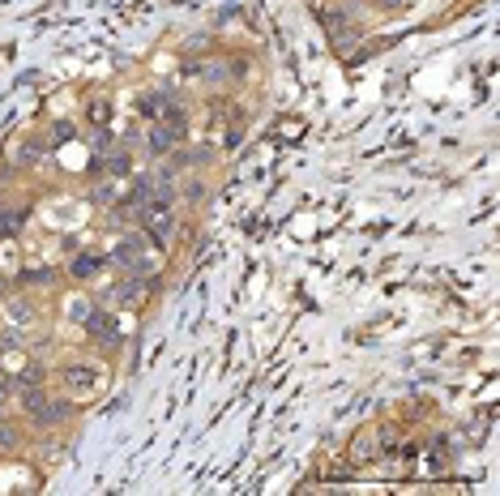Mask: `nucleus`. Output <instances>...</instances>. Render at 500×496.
Returning <instances> with one entry per match:
<instances>
[{
    "label": "nucleus",
    "mask_w": 500,
    "mask_h": 496,
    "mask_svg": "<svg viewBox=\"0 0 500 496\" xmlns=\"http://www.w3.org/2000/svg\"><path fill=\"white\" fill-rule=\"evenodd\" d=\"M86 334L98 338L103 347H116V343H120V325H116V317H111L107 308H90V313H86Z\"/></svg>",
    "instance_id": "nucleus-1"
},
{
    "label": "nucleus",
    "mask_w": 500,
    "mask_h": 496,
    "mask_svg": "<svg viewBox=\"0 0 500 496\" xmlns=\"http://www.w3.org/2000/svg\"><path fill=\"white\" fill-rule=\"evenodd\" d=\"M98 364H68L64 368V385L73 390V394H94L98 385H103V373H94Z\"/></svg>",
    "instance_id": "nucleus-2"
},
{
    "label": "nucleus",
    "mask_w": 500,
    "mask_h": 496,
    "mask_svg": "<svg viewBox=\"0 0 500 496\" xmlns=\"http://www.w3.org/2000/svg\"><path fill=\"white\" fill-rule=\"evenodd\" d=\"M175 133H180V128H171L167 120H158V124L150 128V150H154V154H163V150H171V146H175Z\"/></svg>",
    "instance_id": "nucleus-3"
},
{
    "label": "nucleus",
    "mask_w": 500,
    "mask_h": 496,
    "mask_svg": "<svg viewBox=\"0 0 500 496\" xmlns=\"http://www.w3.org/2000/svg\"><path fill=\"white\" fill-rule=\"evenodd\" d=\"M103 270V257L98 253H81L77 261H73V278H94Z\"/></svg>",
    "instance_id": "nucleus-4"
},
{
    "label": "nucleus",
    "mask_w": 500,
    "mask_h": 496,
    "mask_svg": "<svg viewBox=\"0 0 500 496\" xmlns=\"http://www.w3.org/2000/svg\"><path fill=\"white\" fill-rule=\"evenodd\" d=\"M120 193H124V180L116 176V180H107V184H98V188H94V201H98V206H116V201H120Z\"/></svg>",
    "instance_id": "nucleus-5"
},
{
    "label": "nucleus",
    "mask_w": 500,
    "mask_h": 496,
    "mask_svg": "<svg viewBox=\"0 0 500 496\" xmlns=\"http://www.w3.org/2000/svg\"><path fill=\"white\" fill-rule=\"evenodd\" d=\"M107 163H111V176H120V180H124V171H128V154H111Z\"/></svg>",
    "instance_id": "nucleus-6"
},
{
    "label": "nucleus",
    "mask_w": 500,
    "mask_h": 496,
    "mask_svg": "<svg viewBox=\"0 0 500 496\" xmlns=\"http://www.w3.org/2000/svg\"><path fill=\"white\" fill-rule=\"evenodd\" d=\"M13 441H17V432L9 424H0V445H13Z\"/></svg>",
    "instance_id": "nucleus-7"
},
{
    "label": "nucleus",
    "mask_w": 500,
    "mask_h": 496,
    "mask_svg": "<svg viewBox=\"0 0 500 496\" xmlns=\"http://www.w3.org/2000/svg\"><path fill=\"white\" fill-rule=\"evenodd\" d=\"M4 394H9V385H4V381H0V411H4Z\"/></svg>",
    "instance_id": "nucleus-8"
}]
</instances>
